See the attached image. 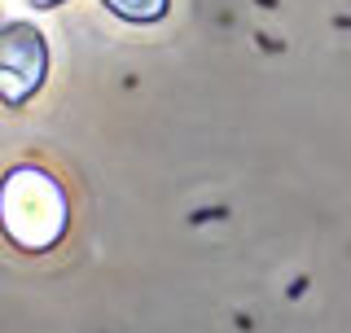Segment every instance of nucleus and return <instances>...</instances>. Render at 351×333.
I'll return each instance as SVG.
<instances>
[{"mask_svg":"<svg viewBox=\"0 0 351 333\" xmlns=\"http://www.w3.org/2000/svg\"><path fill=\"white\" fill-rule=\"evenodd\" d=\"M71 206L62 184L40 166H14L0 184V228L22 250H49L62 241Z\"/></svg>","mask_w":351,"mask_h":333,"instance_id":"obj_1","label":"nucleus"},{"mask_svg":"<svg viewBox=\"0 0 351 333\" xmlns=\"http://www.w3.org/2000/svg\"><path fill=\"white\" fill-rule=\"evenodd\" d=\"M49 79V44L36 27L9 22L0 27V101L22 106Z\"/></svg>","mask_w":351,"mask_h":333,"instance_id":"obj_2","label":"nucleus"},{"mask_svg":"<svg viewBox=\"0 0 351 333\" xmlns=\"http://www.w3.org/2000/svg\"><path fill=\"white\" fill-rule=\"evenodd\" d=\"M110 14H119L123 22H158L167 14L171 0H101Z\"/></svg>","mask_w":351,"mask_h":333,"instance_id":"obj_3","label":"nucleus"},{"mask_svg":"<svg viewBox=\"0 0 351 333\" xmlns=\"http://www.w3.org/2000/svg\"><path fill=\"white\" fill-rule=\"evenodd\" d=\"M36 9H53V5H62V0H31Z\"/></svg>","mask_w":351,"mask_h":333,"instance_id":"obj_4","label":"nucleus"}]
</instances>
